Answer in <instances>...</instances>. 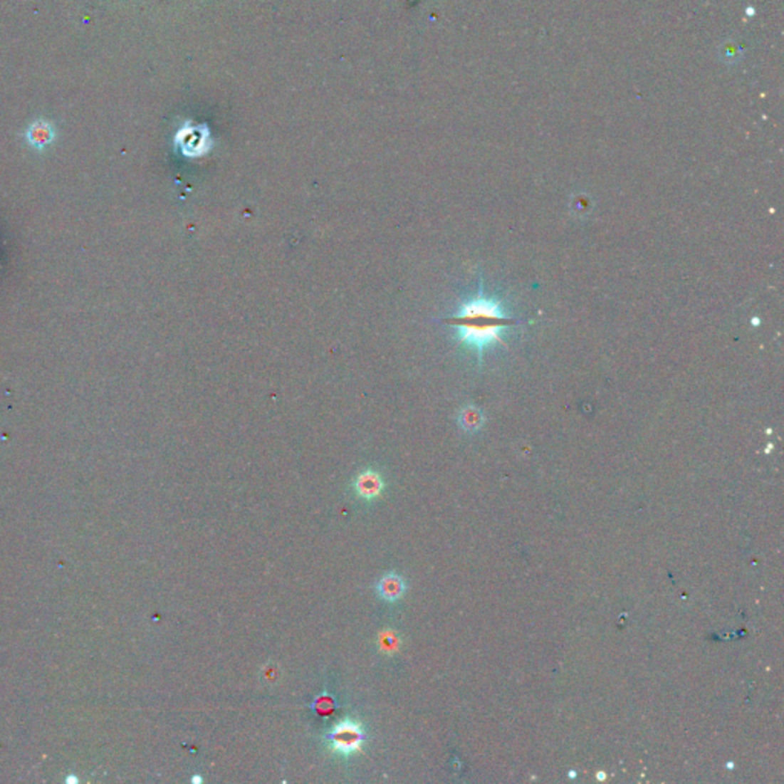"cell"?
<instances>
[{
  "label": "cell",
  "instance_id": "cell-1",
  "mask_svg": "<svg viewBox=\"0 0 784 784\" xmlns=\"http://www.w3.org/2000/svg\"><path fill=\"white\" fill-rule=\"evenodd\" d=\"M516 319L508 315L500 299L486 296L480 287L475 296L460 303L446 323L455 331L458 343L471 350L478 362L483 360V354L495 343L506 346L504 333L516 325Z\"/></svg>",
  "mask_w": 784,
  "mask_h": 784
},
{
  "label": "cell",
  "instance_id": "cell-2",
  "mask_svg": "<svg viewBox=\"0 0 784 784\" xmlns=\"http://www.w3.org/2000/svg\"><path fill=\"white\" fill-rule=\"evenodd\" d=\"M327 740L335 752L342 756H351L354 752H359L365 745V731L359 723L345 720L338 723L328 732Z\"/></svg>",
  "mask_w": 784,
  "mask_h": 784
},
{
  "label": "cell",
  "instance_id": "cell-3",
  "mask_svg": "<svg viewBox=\"0 0 784 784\" xmlns=\"http://www.w3.org/2000/svg\"><path fill=\"white\" fill-rule=\"evenodd\" d=\"M175 142L179 147V150L182 152V155L190 158L201 157L204 155L211 146L210 130L204 125H198V126L186 125L177 134Z\"/></svg>",
  "mask_w": 784,
  "mask_h": 784
},
{
  "label": "cell",
  "instance_id": "cell-4",
  "mask_svg": "<svg viewBox=\"0 0 784 784\" xmlns=\"http://www.w3.org/2000/svg\"><path fill=\"white\" fill-rule=\"evenodd\" d=\"M25 138L31 147L37 150H43L54 142L56 129L46 120H37L34 123L29 125V127L26 129Z\"/></svg>",
  "mask_w": 784,
  "mask_h": 784
},
{
  "label": "cell",
  "instance_id": "cell-5",
  "mask_svg": "<svg viewBox=\"0 0 784 784\" xmlns=\"http://www.w3.org/2000/svg\"><path fill=\"white\" fill-rule=\"evenodd\" d=\"M375 592L385 602H397L406 593V582L400 575L388 573L380 577L375 585Z\"/></svg>",
  "mask_w": 784,
  "mask_h": 784
},
{
  "label": "cell",
  "instance_id": "cell-6",
  "mask_svg": "<svg viewBox=\"0 0 784 784\" xmlns=\"http://www.w3.org/2000/svg\"><path fill=\"white\" fill-rule=\"evenodd\" d=\"M383 480L379 472L365 471L354 481V491L363 500H374L383 491Z\"/></svg>",
  "mask_w": 784,
  "mask_h": 784
},
{
  "label": "cell",
  "instance_id": "cell-7",
  "mask_svg": "<svg viewBox=\"0 0 784 784\" xmlns=\"http://www.w3.org/2000/svg\"><path fill=\"white\" fill-rule=\"evenodd\" d=\"M379 645H380V649L383 651V653L390 654V653H395V651L399 649L400 640H399V637H397L395 633H392V631H385V633L379 639Z\"/></svg>",
  "mask_w": 784,
  "mask_h": 784
},
{
  "label": "cell",
  "instance_id": "cell-8",
  "mask_svg": "<svg viewBox=\"0 0 784 784\" xmlns=\"http://www.w3.org/2000/svg\"><path fill=\"white\" fill-rule=\"evenodd\" d=\"M480 414H478L476 411H464L460 417V424L463 426V429L467 431V432H472V431H476L478 427H480Z\"/></svg>",
  "mask_w": 784,
  "mask_h": 784
}]
</instances>
